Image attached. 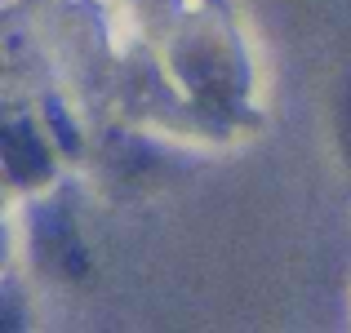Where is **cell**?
Instances as JSON below:
<instances>
[{"mask_svg":"<svg viewBox=\"0 0 351 333\" xmlns=\"http://www.w3.org/2000/svg\"><path fill=\"white\" fill-rule=\"evenodd\" d=\"M343 143H347V156H351V98H347V111H343Z\"/></svg>","mask_w":351,"mask_h":333,"instance_id":"6da1fadb","label":"cell"}]
</instances>
